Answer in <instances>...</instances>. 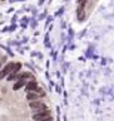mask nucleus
<instances>
[{
    "label": "nucleus",
    "mask_w": 114,
    "mask_h": 121,
    "mask_svg": "<svg viewBox=\"0 0 114 121\" xmlns=\"http://www.w3.org/2000/svg\"><path fill=\"white\" fill-rule=\"evenodd\" d=\"M47 119H50V112L49 110H41V111H36L33 113V120L34 121H43V120H47Z\"/></svg>",
    "instance_id": "nucleus-1"
},
{
    "label": "nucleus",
    "mask_w": 114,
    "mask_h": 121,
    "mask_svg": "<svg viewBox=\"0 0 114 121\" xmlns=\"http://www.w3.org/2000/svg\"><path fill=\"white\" fill-rule=\"evenodd\" d=\"M29 106H30V108L34 110V112L41 111V110H47V105L43 101H31L29 104Z\"/></svg>",
    "instance_id": "nucleus-2"
},
{
    "label": "nucleus",
    "mask_w": 114,
    "mask_h": 121,
    "mask_svg": "<svg viewBox=\"0 0 114 121\" xmlns=\"http://www.w3.org/2000/svg\"><path fill=\"white\" fill-rule=\"evenodd\" d=\"M13 66H14V63H8L5 67L0 69V79H3L4 77H6L8 74H10V73H11V69H13Z\"/></svg>",
    "instance_id": "nucleus-3"
},
{
    "label": "nucleus",
    "mask_w": 114,
    "mask_h": 121,
    "mask_svg": "<svg viewBox=\"0 0 114 121\" xmlns=\"http://www.w3.org/2000/svg\"><path fill=\"white\" fill-rule=\"evenodd\" d=\"M20 68H21V64H20V63H15L14 66H13V69H11L10 76L8 77V81H13L14 77L16 76V73H18L19 71H20Z\"/></svg>",
    "instance_id": "nucleus-4"
},
{
    "label": "nucleus",
    "mask_w": 114,
    "mask_h": 121,
    "mask_svg": "<svg viewBox=\"0 0 114 121\" xmlns=\"http://www.w3.org/2000/svg\"><path fill=\"white\" fill-rule=\"evenodd\" d=\"M84 5H85V1H80V3H79L78 11H77L79 20H83V19H84V15H85V13H84Z\"/></svg>",
    "instance_id": "nucleus-5"
},
{
    "label": "nucleus",
    "mask_w": 114,
    "mask_h": 121,
    "mask_svg": "<svg viewBox=\"0 0 114 121\" xmlns=\"http://www.w3.org/2000/svg\"><path fill=\"white\" fill-rule=\"evenodd\" d=\"M25 88H26L28 92H33V91H35L38 88V83L35 81H30V82H28L25 85Z\"/></svg>",
    "instance_id": "nucleus-6"
},
{
    "label": "nucleus",
    "mask_w": 114,
    "mask_h": 121,
    "mask_svg": "<svg viewBox=\"0 0 114 121\" xmlns=\"http://www.w3.org/2000/svg\"><path fill=\"white\" fill-rule=\"evenodd\" d=\"M41 96H39L38 93H35V92H28V95H26V98L31 102V101H38L40 98Z\"/></svg>",
    "instance_id": "nucleus-7"
},
{
    "label": "nucleus",
    "mask_w": 114,
    "mask_h": 121,
    "mask_svg": "<svg viewBox=\"0 0 114 121\" xmlns=\"http://www.w3.org/2000/svg\"><path fill=\"white\" fill-rule=\"evenodd\" d=\"M25 85H26V81H18V82L14 85V87H13V88H14V90H19L20 87L25 86Z\"/></svg>",
    "instance_id": "nucleus-8"
},
{
    "label": "nucleus",
    "mask_w": 114,
    "mask_h": 121,
    "mask_svg": "<svg viewBox=\"0 0 114 121\" xmlns=\"http://www.w3.org/2000/svg\"><path fill=\"white\" fill-rule=\"evenodd\" d=\"M28 77H31V74L30 73H21V74H19L16 78L19 81H25V78H28Z\"/></svg>",
    "instance_id": "nucleus-9"
},
{
    "label": "nucleus",
    "mask_w": 114,
    "mask_h": 121,
    "mask_svg": "<svg viewBox=\"0 0 114 121\" xmlns=\"http://www.w3.org/2000/svg\"><path fill=\"white\" fill-rule=\"evenodd\" d=\"M43 121H51V117L50 119H47V120H43Z\"/></svg>",
    "instance_id": "nucleus-10"
},
{
    "label": "nucleus",
    "mask_w": 114,
    "mask_h": 121,
    "mask_svg": "<svg viewBox=\"0 0 114 121\" xmlns=\"http://www.w3.org/2000/svg\"><path fill=\"white\" fill-rule=\"evenodd\" d=\"M1 62H3V58H0V66H1Z\"/></svg>",
    "instance_id": "nucleus-11"
}]
</instances>
